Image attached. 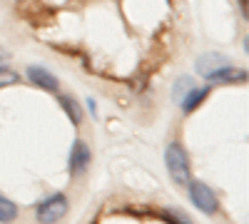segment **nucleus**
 Instances as JSON below:
<instances>
[{
  "label": "nucleus",
  "instance_id": "obj_1",
  "mask_svg": "<svg viewBox=\"0 0 249 224\" xmlns=\"http://www.w3.org/2000/svg\"><path fill=\"white\" fill-rule=\"evenodd\" d=\"M164 167H167L170 177L175 185L187 187L192 179V170H190V157H187L184 147L179 142H170L167 150H164Z\"/></svg>",
  "mask_w": 249,
  "mask_h": 224
},
{
  "label": "nucleus",
  "instance_id": "obj_2",
  "mask_svg": "<svg viewBox=\"0 0 249 224\" xmlns=\"http://www.w3.org/2000/svg\"><path fill=\"white\" fill-rule=\"evenodd\" d=\"M190 199H192V205L202 212V214H217V209H219V199H217V194L204 185V182H192L190 179Z\"/></svg>",
  "mask_w": 249,
  "mask_h": 224
},
{
  "label": "nucleus",
  "instance_id": "obj_3",
  "mask_svg": "<svg viewBox=\"0 0 249 224\" xmlns=\"http://www.w3.org/2000/svg\"><path fill=\"white\" fill-rule=\"evenodd\" d=\"M68 209H70L68 197H65V194H53V197H48L45 202H40L37 209H35V214H37V219L43 222V224H53V222H60L62 217H65Z\"/></svg>",
  "mask_w": 249,
  "mask_h": 224
},
{
  "label": "nucleus",
  "instance_id": "obj_4",
  "mask_svg": "<svg viewBox=\"0 0 249 224\" xmlns=\"http://www.w3.org/2000/svg\"><path fill=\"white\" fill-rule=\"evenodd\" d=\"M90 147H88V142H82V139H75L72 142V150H70V159H68V165H70V174L77 177L88 170L90 165Z\"/></svg>",
  "mask_w": 249,
  "mask_h": 224
},
{
  "label": "nucleus",
  "instance_id": "obj_5",
  "mask_svg": "<svg viewBox=\"0 0 249 224\" xmlns=\"http://www.w3.org/2000/svg\"><path fill=\"white\" fill-rule=\"evenodd\" d=\"M227 65H232L227 55H219V52H204V55L197 57V65H195V68H197V72H199L202 77L210 80L217 70H222V68H227Z\"/></svg>",
  "mask_w": 249,
  "mask_h": 224
},
{
  "label": "nucleus",
  "instance_id": "obj_6",
  "mask_svg": "<svg viewBox=\"0 0 249 224\" xmlns=\"http://www.w3.org/2000/svg\"><path fill=\"white\" fill-rule=\"evenodd\" d=\"M25 77L30 80L33 85L43 87V90H48V92H57V90H60L57 77H55L50 70H45L43 65H30V68L25 70Z\"/></svg>",
  "mask_w": 249,
  "mask_h": 224
},
{
  "label": "nucleus",
  "instance_id": "obj_7",
  "mask_svg": "<svg viewBox=\"0 0 249 224\" xmlns=\"http://www.w3.org/2000/svg\"><path fill=\"white\" fill-rule=\"evenodd\" d=\"M247 80V72L234 68V65H227L222 70H217L212 77H210V83H224V85H234V83H244Z\"/></svg>",
  "mask_w": 249,
  "mask_h": 224
},
{
  "label": "nucleus",
  "instance_id": "obj_8",
  "mask_svg": "<svg viewBox=\"0 0 249 224\" xmlns=\"http://www.w3.org/2000/svg\"><path fill=\"white\" fill-rule=\"evenodd\" d=\"M57 103H60V107L68 112V117H70V122L75 127H80L82 125V107H80V103L75 97H70V95H60L57 97Z\"/></svg>",
  "mask_w": 249,
  "mask_h": 224
},
{
  "label": "nucleus",
  "instance_id": "obj_9",
  "mask_svg": "<svg viewBox=\"0 0 249 224\" xmlns=\"http://www.w3.org/2000/svg\"><path fill=\"white\" fill-rule=\"evenodd\" d=\"M207 92H210V87H192L190 92H187L184 97H182V110L187 112V115H190V112H195L199 105H202V100L207 97Z\"/></svg>",
  "mask_w": 249,
  "mask_h": 224
},
{
  "label": "nucleus",
  "instance_id": "obj_10",
  "mask_svg": "<svg viewBox=\"0 0 249 224\" xmlns=\"http://www.w3.org/2000/svg\"><path fill=\"white\" fill-rule=\"evenodd\" d=\"M18 217V205L5 194H0V222H13Z\"/></svg>",
  "mask_w": 249,
  "mask_h": 224
},
{
  "label": "nucleus",
  "instance_id": "obj_11",
  "mask_svg": "<svg viewBox=\"0 0 249 224\" xmlns=\"http://www.w3.org/2000/svg\"><path fill=\"white\" fill-rule=\"evenodd\" d=\"M20 83V75L5 65H0V87H10V85H18Z\"/></svg>",
  "mask_w": 249,
  "mask_h": 224
},
{
  "label": "nucleus",
  "instance_id": "obj_12",
  "mask_svg": "<svg viewBox=\"0 0 249 224\" xmlns=\"http://www.w3.org/2000/svg\"><path fill=\"white\" fill-rule=\"evenodd\" d=\"M192 87H195V85H192V80H190V77H179V80H177V83H175V90H172V97H175V100H182V97H184L187 92H190Z\"/></svg>",
  "mask_w": 249,
  "mask_h": 224
},
{
  "label": "nucleus",
  "instance_id": "obj_13",
  "mask_svg": "<svg viewBox=\"0 0 249 224\" xmlns=\"http://www.w3.org/2000/svg\"><path fill=\"white\" fill-rule=\"evenodd\" d=\"M162 217H167V219H175V222H190V217H187L184 212H172V209H164Z\"/></svg>",
  "mask_w": 249,
  "mask_h": 224
},
{
  "label": "nucleus",
  "instance_id": "obj_14",
  "mask_svg": "<svg viewBox=\"0 0 249 224\" xmlns=\"http://www.w3.org/2000/svg\"><path fill=\"white\" fill-rule=\"evenodd\" d=\"M8 60H10V52H8L5 48H0V65H5Z\"/></svg>",
  "mask_w": 249,
  "mask_h": 224
}]
</instances>
